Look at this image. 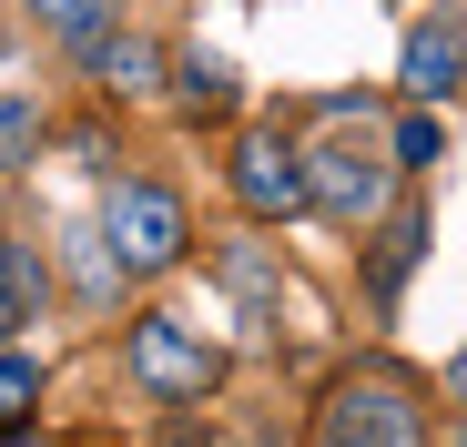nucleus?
<instances>
[{"label": "nucleus", "mask_w": 467, "mask_h": 447, "mask_svg": "<svg viewBox=\"0 0 467 447\" xmlns=\"http://www.w3.org/2000/svg\"><path fill=\"white\" fill-rule=\"evenodd\" d=\"M447 397H457V407H467V356H457V366H447Z\"/></svg>", "instance_id": "nucleus-16"}, {"label": "nucleus", "mask_w": 467, "mask_h": 447, "mask_svg": "<svg viewBox=\"0 0 467 447\" xmlns=\"http://www.w3.org/2000/svg\"><path fill=\"white\" fill-rule=\"evenodd\" d=\"M31 397H41V366L31 356H0V417H31Z\"/></svg>", "instance_id": "nucleus-14"}, {"label": "nucleus", "mask_w": 467, "mask_h": 447, "mask_svg": "<svg viewBox=\"0 0 467 447\" xmlns=\"http://www.w3.org/2000/svg\"><path fill=\"white\" fill-rule=\"evenodd\" d=\"M457 447H467V437H457Z\"/></svg>", "instance_id": "nucleus-18"}, {"label": "nucleus", "mask_w": 467, "mask_h": 447, "mask_svg": "<svg viewBox=\"0 0 467 447\" xmlns=\"http://www.w3.org/2000/svg\"><path fill=\"white\" fill-rule=\"evenodd\" d=\"M102 71H112L122 92H152V71H163V51H152V41H112V51H102Z\"/></svg>", "instance_id": "nucleus-13"}, {"label": "nucleus", "mask_w": 467, "mask_h": 447, "mask_svg": "<svg viewBox=\"0 0 467 447\" xmlns=\"http://www.w3.org/2000/svg\"><path fill=\"white\" fill-rule=\"evenodd\" d=\"M41 142V122H31V102H0V173H11L21 153Z\"/></svg>", "instance_id": "nucleus-15"}, {"label": "nucleus", "mask_w": 467, "mask_h": 447, "mask_svg": "<svg viewBox=\"0 0 467 447\" xmlns=\"http://www.w3.org/2000/svg\"><path fill=\"white\" fill-rule=\"evenodd\" d=\"M386 153H397V163H447V122H437V112H407Z\"/></svg>", "instance_id": "nucleus-11"}, {"label": "nucleus", "mask_w": 467, "mask_h": 447, "mask_svg": "<svg viewBox=\"0 0 467 447\" xmlns=\"http://www.w3.org/2000/svg\"><path fill=\"white\" fill-rule=\"evenodd\" d=\"M417 244H427V213H397V224H386V244H376V295H397V285H407Z\"/></svg>", "instance_id": "nucleus-9"}, {"label": "nucleus", "mask_w": 467, "mask_h": 447, "mask_svg": "<svg viewBox=\"0 0 467 447\" xmlns=\"http://www.w3.org/2000/svg\"><path fill=\"white\" fill-rule=\"evenodd\" d=\"M397 82H407L417 102H447V92L467 82V21H447V11H437V21H417V31H407V51H397Z\"/></svg>", "instance_id": "nucleus-6"}, {"label": "nucleus", "mask_w": 467, "mask_h": 447, "mask_svg": "<svg viewBox=\"0 0 467 447\" xmlns=\"http://www.w3.org/2000/svg\"><path fill=\"white\" fill-rule=\"evenodd\" d=\"M31 306H41V265H31V244L0 234V336H21V326H31Z\"/></svg>", "instance_id": "nucleus-8"}, {"label": "nucleus", "mask_w": 467, "mask_h": 447, "mask_svg": "<svg viewBox=\"0 0 467 447\" xmlns=\"http://www.w3.org/2000/svg\"><path fill=\"white\" fill-rule=\"evenodd\" d=\"M31 11H41V21L61 31V41H82V51L102 41V0H31Z\"/></svg>", "instance_id": "nucleus-12"}, {"label": "nucleus", "mask_w": 467, "mask_h": 447, "mask_svg": "<svg viewBox=\"0 0 467 447\" xmlns=\"http://www.w3.org/2000/svg\"><path fill=\"white\" fill-rule=\"evenodd\" d=\"M122 356H132V377L163 397V407H193V397L213 387V346H203L183 316H142V326L122 336Z\"/></svg>", "instance_id": "nucleus-2"}, {"label": "nucleus", "mask_w": 467, "mask_h": 447, "mask_svg": "<svg viewBox=\"0 0 467 447\" xmlns=\"http://www.w3.org/2000/svg\"><path fill=\"white\" fill-rule=\"evenodd\" d=\"M183 102H193V112H234V71H223L213 51H183Z\"/></svg>", "instance_id": "nucleus-10"}, {"label": "nucleus", "mask_w": 467, "mask_h": 447, "mask_svg": "<svg viewBox=\"0 0 467 447\" xmlns=\"http://www.w3.org/2000/svg\"><path fill=\"white\" fill-rule=\"evenodd\" d=\"M234 193H244V213H275V224L316 203V183H305V153H295L285 132H244V142H234Z\"/></svg>", "instance_id": "nucleus-5"}, {"label": "nucleus", "mask_w": 467, "mask_h": 447, "mask_svg": "<svg viewBox=\"0 0 467 447\" xmlns=\"http://www.w3.org/2000/svg\"><path fill=\"white\" fill-rule=\"evenodd\" d=\"M0 447H41V437H0Z\"/></svg>", "instance_id": "nucleus-17"}, {"label": "nucleus", "mask_w": 467, "mask_h": 447, "mask_svg": "<svg viewBox=\"0 0 467 447\" xmlns=\"http://www.w3.org/2000/svg\"><path fill=\"white\" fill-rule=\"evenodd\" d=\"M223 295H234V306H244V316H275V244H223Z\"/></svg>", "instance_id": "nucleus-7"}, {"label": "nucleus", "mask_w": 467, "mask_h": 447, "mask_svg": "<svg viewBox=\"0 0 467 447\" xmlns=\"http://www.w3.org/2000/svg\"><path fill=\"white\" fill-rule=\"evenodd\" d=\"M305 183H316V203H326L336 224H376V203H386V153L346 122V132H326L316 153H305Z\"/></svg>", "instance_id": "nucleus-3"}, {"label": "nucleus", "mask_w": 467, "mask_h": 447, "mask_svg": "<svg viewBox=\"0 0 467 447\" xmlns=\"http://www.w3.org/2000/svg\"><path fill=\"white\" fill-rule=\"evenodd\" d=\"M316 447H427V407L407 377H346L316 407Z\"/></svg>", "instance_id": "nucleus-1"}, {"label": "nucleus", "mask_w": 467, "mask_h": 447, "mask_svg": "<svg viewBox=\"0 0 467 447\" xmlns=\"http://www.w3.org/2000/svg\"><path fill=\"white\" fill-rule=\"evenodd\" d=\"M102 244L122 255V275H163V265L183 255V203H173L163 183H122L112 213H102Z\"/></svg>", "instance_id": "nucleus-4"}]
</instances>
